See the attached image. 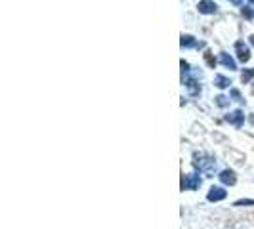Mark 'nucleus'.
Here are the masks:
<instances>
[{
	"mask_svg": "<svg viewBox=\"0 0 254 229\" xmlns=\"http://www.w3.org/2000/svg\"><path fill=\"white\" fill-rule=\"evenodd\" d=\"M226 199V191L222 187H212L209 191V200H222Z\"/></svg>",
	"mask_w": 254,
	"mask_h": 229,
	"instance_id": "obj_5",
	"label": "nucleus"
},
{
	"mask_svg": "<svg viewBox=\"0 0 254 229\" xmlns=\"http://www.w3.org/2000/svg\"><path fill=\"white\" fill-rule=\"evenodd\" d=\"M253 2H254V0H253Z\"/></svg>",
	"mask_w": 254,
	"mask_h": 229,
	"instance_id": "obj_18",
	"label": "nucleus"
},
{
	"mask_svg": "<svg viewBox=\"0 0 254 229\" xmlns=\"http://www.w3.org/2000/svg\"><path fill=\"white\" fill-rule=\"evenodd\" d=\"M201 186V180H199V176H185L182 178V189H197Z\"/></svg>",
	"mask_w": 254,
	"mask_h": 229,
	"instance_id": "obj_2",
	"label": "nucleus"
},
{
	"mask_svg": "<svg viewBox=\"0 0 254 229\" xmlns=\"http://www.w3.org/2000/svg\"><path fill=\"white\" fill-rule=\"evenodd\" d=\"M187 67H189V65H187L185 61H182V71H187Z\"/></svg>",
	"mask_w": 254,
	"mask_h": 229,
	"instance_id": "obj_15",
	"label": "nucleus"
},
{
	"mask_svg": "<svg viewBox=\"0 0 254 229\" xmlns=\"http://www.w3.org/2000/svg\"><path fill=\"white\" fill-rule=\"evenodd\" d=\"M231 2H233V4H241V0H231Z\"/></svg>",
	"mask_w": 254,
	"mask_h": 229,
	"instance_id": "obj_16",
	"label": "nucleus"
},
{
	"mask_svg": "<svg viewBox=\"0 0 254 229\" xmlns=\"http://www.w3.org/2000/svg\"><path fill=\"white\" fill-rule=\"evenodd\" d=\"M243 14L247 15V17H253V12H251V10H249V8H247V10H243Z\"/></svg>",
	"mask_w": 254,
	"mask_h": 229,
	"instance_id": "obj_14",
	"label": "nucleus"
},
{
	"mask_svg": "<svg viewBox=\"0 0 254 229\" xmlns=\"http://www.w3.org/2000/svg\"><path fill=\"white\" fill-rule=\"evenodd\" d=\"M235 50H237V57H239V61H249L251 59V54H249V48L245 46L243 42H237L235 44Z\"/></svg>",
	"mask_w": 254,
	"mask_h": 229,
	"instance_id": "obj_4",
	"label": "nucleus"
},
{
	"mask_svg": "<svg viewBox=\"0 0 254 229\" xmlns=\"http://www.w3.org/2000/svg\"><path fill=\"white\" fill-rule=\"evenodd\" d=\"M216 8H218V6H216L212 0H201V2H199V12H201V14H214Z\"/></svg>",
	"mask_w": 254,
	"mask_h": 229,
	"instance_id": "obj_3",
	"label": "nucleus"
},
{
	"mask_svg": "<svg viewBox=\"0 0 254 229\" xmlns=\"http://www.w3.org/2000/svg\"><path fill=\"white\" fill-rule=\"evenodd\" d=\"M251 42H253V44H254V35H253V37H251Z\"/></svg>",
	"mask_w": 254,
	"mask_h": 229,
	"instance_id": "obj_17",
	"label": "nucleus"
},
{
	"mask_svg": "<svg viewBox=\"0 0 254 229\" xmlns=\"http://www.w3.org/2000/svg\"><path fill=\"white\" fill-rule=\"evenodd\" d=\"M195 166L205 174H212L216 170V160L207 155H195Z\"/></svg>",
	"mask_w": 254,
	"mask_h": 229,
	"instance_id": "obj_1",
	"label": "nucleus"
},
{
	"mask_svg": "<svg viewBox=\"0 0 254 229\" xmlns=\"http://www.w3.org/2000/svg\"><path fill=\"white\" fill-rule=\"evenodd\" d=\"M229 84H231V82L227 80L226 76H222V75H218V76H216V86H218V88H227Z\"/></svg>",
	"mask_w": 254,
	"mask_h": 229,
	"instance_id": "obj_10",
	"label": "nucleus"
},
{
	"mask_svg": "<svg viewBox=\"0 0 254 229\" xmlns=\"http://www.w3.org/2000/svg\"><path fill=\"white\" fill-rule=\"evenodd\" d=\"M182 46H185V48H191V46H197V42L193 40V37L184 35V37H182Z\"/></svg>",
	"mask_w": 254,
	"mask_h": 229,
	"instance_id": "obj_9",
	"label": "nucleus"
},
{
	"mask_svg": "<svg viewBox=\"0 0 254 229\" xmlns=\"http://www.w3.org/2000/svg\"><path fill=\"white\" fill-rule=\"evenodd\" d=\"M220 61H222L226 67H229V69H235V61H233V57H229L227 54H222V56H220Z\"/></svg>",
	"mask_w": 254,
	"mask_h": 229,
	"instance_id": "obj_8",
	"label": "nucleus"
},
{
	"mask_svg": "<svg viewBox=\"0 0 254 229\" xmlns=\"http://www.w3.org/2000/svg\"><path fill=\"white\" fill-rule=\"evenodd\" d=\"M220 180H222L226 186H233L237 178H235V174H233L231 170H224L222 174H220Z\"/></svg>",
	"mask_w": 254,
	"mask_h": 229,
	"instance_id": "obj_7",
	"label": "nucleus"
},
{
	"mask_svg": "<svg viewBox=\"0 0 254 229\" xmlns=\"http://www.w3.org/2000/svg\"><path fill=\"white\" fill-rule=\"evenodd\" d=\"M253 76H254V69H249V71L243 73V76H241V78H243V82H249Z\"/></svg>",
	"mask_w": 254,
	"mask_h": 229,
	"instance_id": "obj_11",
	"label": "nucleus"
},
{
	"mask_svg": "<svg viewBox=\"0 0 254 229\" xmlns=\"http://www.w3.org/2000/svg\"><path fill=\"white\" fill-rule=\"evenodd\" d=\"M216 100H218V105H222V107H224V105H227V98H224V96H218Z\"/></svg>",
	"mask_w": 254,
	"mask_h": 229,
	"instance_id": "obj_13",
	"label": "nucleus"
},
{
	"mask_svg": "<svg viewBox=\"0 0 254 229\" xmlns=\"http://www.w3.org/2000/svg\"><path fill=\"white\" fill-rule=\"evenodd\" d=\"M205 59H207V63H209L211 67H214V65H216V59L211 56V52H207V54H205Z\"/></svg>",
	"mask_w": 254,
	"mask_h": 229,
	"instance_id": "obj_12",
	"label": "nucleus"
},
{
	"mask_svg": "<svg viewBox=\"0 0 254 229\" xmlns=\"http://www.w3.org/2000/svg\"><path fill=\"white\" fill-rule=\"evenodd\" d=\"M227 120L231 124H235V126H241L243 120H245V114H243V111H233L231 114H227Z\"/></svg>",
	"mask_w": 254,
	"mask_h": 229,
	"instance_id": "obj_6",
	"label": "nucleus"
}]
</instances>
